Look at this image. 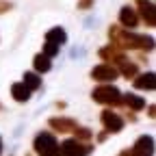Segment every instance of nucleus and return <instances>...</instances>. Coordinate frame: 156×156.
<instances>
[{
  "label": "nucleus",
  "instance_id": "4",
  "mask_svg": "<svg viewBox=\"0 0 156 156\" xmlns=\"http://www.w3.org/2000/svg\"><path fill=\"white\" fill-rule=\"evenodd\" d=\"M89 152H91V145H85L83 141H76V139L63 141L61 147H58L61 156H87Z\"/></svg>",
  "mask_w": 156,
  "mask_h": 156
},
{
  "label": "nucleus",
  "instance_id": "1",
  "mask_svg": "<svg viewBox=\"0 0 156 156\" xmlns=\"http://www.w3.org/2000/svg\"><path fill=\"white\" fill-rule=\"evenodd\" d=\"M108 37L115 44V48H119V50H124V48H128V50H152L154 48V39L152 37L134 35V33L122 30L119 26H111Z\"/></svg>",
  "mask_w": 156,
  "mask_h": 156
},
{
  "label": "nucleus",
  "instance_id": "3",
  "mask_svg": "<svg viewBox=\"0 0 156 156\" xmlns=\"http://www.w3.org/2000/svg\"><path fill=\"white\" fill-rule=\"evenodd\" d=\"M93 100L100 102V104L117 106V104H122V93H119V89L113 87V85H100L93 91Z\"/></svg>",
  "mask_w": 156,
  "mask_h": 156
},
{
  "label": "nucleus",
  "instance_id": "14",
  "mask_svg": "<svg viewBox=\"0 0 156 156\" xmlns=\"http://www.w3.org/2000/svg\"><path fill=\"white\" fill-rule=\"evenodd\" d=\"M65 39H67V35H65V30H63V28H52V30H48V33H46V41L56 44V46L65 44Z\"/></svg>",
  "mask_w": 156,
  "mask_h": 156
},
{
  "label": "nucleus",
  "instance_id": "6",
  "mask_svg": "<svg viewBox=\"0 0 156 156\" xmlns=\"http://www.w3.org/2000/svg\"><path fill=\"white\" fill-rule=\"evenodd\" d=\"M102 124L106 128V132H119L124 128V119L113 111H104L102 113Z\"/></svg>",
  "mask_w": 156,
  "mask_h": 156
},
{
  "label": "nucleus",
  "instance_id": "13",
  "mask_svg": "<svg viewBox=\"0 0 156 156\" xmlns=\"http://www.w3.org/2000/svg\"><path fill=\"white\" fill-rule=\"evenodd\" d=\"M11 95L15 98L17 102H26L28 98H30V89H28L24 83H15V85L11 87Z\"/></svg>",
  "mask_w": 156,
  "mask_h": 156
},
{
  "label": "nucleus",
  "instance_id": "17",
  "mask_svg": "<svg viewBox=\"0 0 156 156\" xmlns=\"http://www.w3.org/2000/svg\"><path fill=\"white\" fill-rule=\"evenodd\" d=\"M24 85L33 91V89H39L41 87V78H39L37 74H33V72H26L24 74Z\"/></svg>",
  "mask_w": 156,
  "mask_h": 156
},
{
  "label": "nucleus",
  "instance_id": "12",
  "mask_svg": "<svg viewBox=\"0 0 156 156\" xmlns=\"http://www.w3.org/2000/svg\"><path fill=\"white\" fill-rule=\"evenodd\" d=\"M50 126L58 132H72L76 128V122L74 119H67V117H52L50 119Z\"/></svg>",
  "mask_w": 156,
  "mask_h": 156
},
{
  "label": "nucleus",
  "instance_id": "20",
  "mask_svg": "<svg viewBox=\"0 0 156 156\" xmlns=\"http://www.w3.org/2000/svg\"><path fill=\"white\" fill-rule=\"evenodd\" d=\"M41 54H46V56H54V54H58V46H56V44L46 41V46H44V52H41Z\"/></svg>",
  "mask_w": 156,
  "mask_h": 156
},
{
  "label": "nucleus",
  "instance_id": "16",
  "mask_svg": "<svg viewBox=\"0 0 156 156\" xmlns=\"http://www.w3.org/2000/svg\"><path fill=\"white\" fill-rule=\"evenodd\" d=\"M33 65H35V69L37 72H48L50 69V56H46V54H37L35 56V61H33Z\"/></svg>",
  "mask_w": 156,
  "mask_h": 156
},
{
  "label": "nucleus",
  "instance_id": "18",
  "mask_svg": "<svg viewBox=\"0 0 156 156\" xmlns=\"http://www.w3.org/2000/svg\"><path fill=\"white\" fill-rule=\"evenodd\" d=\"M119 65H122V74H124L126 78H134V76H136V65H134V63H130V61H122Z\"/></svg>",
  "mask_w": 156,
  "mask_h": 156
},
{
  "label": "nucleus",
  "instance_id": "10",
  "mask_svg": "<svg viewBox=\"0 0 156 156\" xmlns=\"http://www.w3.org/2000/svg\"><path fill=\"white\" fill-rule=\"evenodd\" d=\"M134 87H136V89L152 91V89L156 87V76H154V72H147V74H141V76H134Z\"/></svg>",
  "mask_w": 156,
  "mask_h": 156
},
{
  "label": "nucleus",
  "instance_id": "15",
  "mask_svg": "<svg viewBox=\"0 0 156 156\" xmlns=\"http://www.w3.org/2000/svg\"><path fill=\"white\" fill-rule=\"evenodd\" d=\"M122 102H126L132 111H141V108H145V100H143V98H139V95H134V93H126V95L122 98Z\"/></svg>",
  "mask_w": 156,
  "mask_h": 156
},
{
  "label": "nucleus",
  "instance_id": "5",
  "mask_svg": "<svg viewBox=\"0 0 156 156\" xmlns=\"http://www.w3.org/2000/svg\"><path fill=\"white\" fill-rule=\"evenodd\" d=\"M91 76L95 78L98 83H111V80H115V78L119 76V72H117L115 65H111V63H102V65L93 67Z\"/></svg>",
  "mask_w": 156,
  "mask_h": 156
},
{
  "label": "nucleus",
  "instance_id": "7",
  "mask_svg": "<svg viewBox=\"0 0 156 156\" xmlns=\"http://www.w3.org/2000/svg\"><path fill=\"white\" fill-rule=\"evenodd\" d=\"M130 154L132 156H152L154 154V139L152 136H141L134 143V147L130 150Z\"/></svg>",
  "mask_w": 156,
  "mask_h": 156
},
{
  "label": "nucleus",
  "instance_id": "23",
  "mask_svg": "<svg viewBox=\"0 0 156 156\" xmlns=\"http://www.w3.org/2000/svg\"><path fill=\"white\" fill-rule=\"evenodd\" d=\"M119 156H132V154H130V150H124V152H122Z\"/></svg>",
  "mask_w": 156,
  "mask_h": 156
},
{
  "label": "nucleus",
  "instance_id": "2",
  "mask_svg": "<svg viewBox=\"0 0 156 156\" xmlns=\"http://www.w3.org/2000/svg\"><path fill=\"white\" fill-rule=\"evenodd\" d=\"M35 152L39 156H58V141L50 132H39L35 136Z\"/></svg>",
  "mask_w": 156,
  "mask_h": 156
},
{
  "label": "nucleus",
  "instance_id": "22",
  "mask_svg": "<svg viewBox=\"0 0 156 156\" xmlns=\"http://www.w3.org/2000/svg\"><path fill=\"white\" fill-rule=\"evenodd\" d=\"M93 5V0H80V2H78V9H89Z\"/></svg>",
  "mask_w": 156,
  "mask_h": 156
},
{
  "label": "nucleus",
  "instance_id": "11",
  "mask_svg": "<svg viewBox=\"0 0 156 156\" xmlns=\"http://www.w3.org/2000/svg\"><path fill=\"white\" fill-rule=\"evenodd\" d=\"M139 13H141V17L147 22V26H154V24H156V17H154V5H152V0H139Z\"/></svg>",
  "mask_w": 156,
  "mask_h": 156
},
{
  "label": "nucleus",
  "instance_id": "8",
  "mask_svg": "<svg viewBox=\"0 0 156 156\" xmlns=\"http://www.w3.org/2000/svg\"><path fill=\"white\" fill-rule=\"evenodd\" d=\"M119 22H122V26H126V28H134L136 24H139V15H136V11H134L132 7H122V11H119Z\"/></svg>",
  "mask_w": 156,
  "mask_h": 156
},
{
  "label": "nucleus",
  "instance_id": "19",
  "mask_svg": "<svg viewBox=\"0 0 156 156\" xmlns=\"http://www.w3.org/2000/svg\"><path fill=\"white\" fill-rule=\"evenodd\" d=\"M74 132H76V141H89L91 139V130H87V128H74Z\"/></svg>",
  "mask_w": 156,
  "mask_h": 156
},
{
  "label": "nucleus",
  "instance_id": "24",
  "mask_svg": "<svg viewBox=\"0 0 156 156\" xmlns=\"http://www.w3.org/2000/svg\"><path fill=\"white\" fill-rule=\"evenodd\" d=\"M0 152H2V139H0Z\"/></svg>",
  "mask_w": 156,
  "mask_h": 156
},
{
  "label": "nucleus",
  "instance_id": "9",
  "mask_svg": "<svg viewBox=\"0 0 156 156\" xmlns=\"http://www.w3.org/2000/svg\"><path fill=\"white\" fill-rule=\"evenodd\" d=\"M100 56L104 58V61H111V65L113 63H122V61H126V56H124V52L119 50V48H111V46H106V48H102L100 50Z\"/></svg>",
  "mask_w": 156,
  "mask_h": 156
},
{
  "label": "nucleus",
  "instance_id": "21",
  "mask_svg": "<svg viewBox=\"0 0 156 156\" xmlns=\"http://www.w3.org/2000/svg\"><path fill=\"white\" fill-rule=\"evenodd\" d=\"M11 9V2H7V0H0V13H5Z\"/></svg>",
  "mask_w": 156,
  "mask_h": 156
}]
</instances>
